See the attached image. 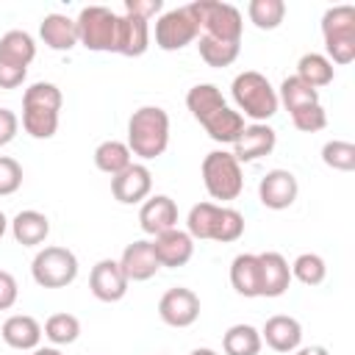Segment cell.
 I'll use <instances>...</instances> for the list:
<instances>
[{"instance_id":"cell-22","label":"cell","mask_w":355,"mask_h":355,"mask_svg":"<svg viewBox=\"0 0 355 355\" xmlns=\"http://www.w3.org/2000/svg\"><path fill=\"white\" fill-rule=\"evenodd\" d=\"M230 286L241 297H261V263L255 252H241L230 263Z\"/></svg>"},{"instance_id":"cell-31","label":"cell","mask_w":355,"mask_h":355,"mask_svg":"<svg viewBox=\"0 0 355 355\" xmlns=\"http://www.w3.org/2000/svg\"><path fill=\"white\" fill-rule=\"evenodd\" d=\"M297 78H302L308 86L319 89V86L333 83L336 69H333V64L327 61V55H322V53H305V55H300V61H297Z\"/></svg>"},{"instance_id":"cell-40","label":"cell","mask_w":355,"mask_h":355,"mask_svg":"<svg viewBox=\"0 0 355 355\" xmlns=\"http://www.w3.org/2000/svg\"><path fill=\"white\" fill-rule=\"evenodd\" d=\"M291 122L297 130L302 133H316L327 125V111L322 108V103H313V105H302L297 111H291Z\"/></svg>"},{"instance_id":"cell-18","label":"cell","mask_w":355,"mask_h":355,"mask_svg":"<svg viewBox=\"0 0 355 355\" xmlns=\"http://www.w3.org/2000/svg\"><path fill=\"white\" fill-rule=\"evenodd\" d=\"M261 341H266V347H272L275 352H294L302 344V324L286 313L269 316L261 330Z\"/></svg>"},{"instance_id":"cell-39","label":"cell","mask_w":355,"mask_h":355,"mask_svg":"<svg viewBox=\"0 0 355 355\" xmlns=\"http://www.w3.org/2000/svg\"><path fill=\"white\" fill-rule=\"evenodd\" d=\"M241 233H244V216H241L236 208L222 205V208H219V216H216V227H214L211 241H222V244H227V241L241 239Z\"/></svg>"},{"instance_id":"cell-41","label":"cell","mask_w":355,"mask_h":355,"mask_svg":"<svg viewBox=\"0 0 355 355\" xmlns=\"http://www.w3.org/2000/svg\"><path fill=\"white\" fill-rule=\"evenodd\" d=\"M19 186H22V166H19V161H14L8 155H0V197L14 194Z\"/></svg>"},{"instance_id":"cell-49","label":"cell","mask_w":355,"mask_h":355,"mask_svg":"<svg viewBox=\"0 0 355 355\" xmlns=\"http://www.w3.org/2000/svg\"><path fill=\"white\" fill-rule=\"evenodd\" d=\"M6 230H8V219H6V214L0 211V239L6 236Z\"/></svg>"},{"instance_id":"cell-43","label":"cell","mask_w":355,"mask_h":355,"mask_svg":"<svg viewBox=\"0 0 355 355\" xmlns=\"http://www.w3.org/2000/svg\"><path fill=\"white\" fill-rule=\"evenodd\" d=\"M125 11L150 22L153 17H161L164 14V0H125Z\"/></svg>"},{"instance_id":"cell-46","label":"cell","mask_w":355,"mask_h":355,"mask_svg":"<svg viewBox=\"0 0 355 355\" xmlns=\"http://www.w3.org/2000/svg\"><path fill=\"white\" fill-rule=\"evenodd\" d=\"M294 355H330V352H327V347H322V344H311V347H297Z\"/></svg>"},{"instance_id":"cell-34","label":"cell","mask_w":355,"mask_h":355,"mask_svg":"<svg viewBox=\"0 0 355 355\" xmlns=\"http://www.w3.org/2000/svg\"><path fill=\"white\" fill-rule=\"evenodd\" d=\"M197 50H200V58L208 67H230L239 58V44L219 42V39H211V36H202V33L197 36Z\"/></svg>"},{"instance_id":"cell-12","label":"cell","mask_w":355,"mask_h":355,"mask_svg":"<svg viewBox=\"0 0 355 355\" xmlns=\"http://www.w3.org/2000/svg\"><path fill=\"white\" fill-rule=\"evenodd\" d=\"M297 194H300V183L288 169H269L258 183V200L272 211H283L294 205Z\"/></svg>"},{"instance_id":"cell-17","label":"cell","mask_w":355,"mask_h":355,"mask_svg":"<svg viewBox=\"0 0 355 355\" xmlns=\"http://www.w3.org/2000/svg\"><path fill=\"white\" fill-rule=\"evenodd\" d=\"M139 225L147 236H158L164 230L178 227V205L172 197L166 194H155L150 200L141 202L139 208Z\"/></svg>"},{"instance_id":"cell-16","label":"cell","mask_w":355,"mask_h":355,"mask_svg":"<svg viewBox=\"0 0 355 355\" xmlns=\"http://www.w3.org/2000/svg\"><path fill=\"white\" fill-rule=\"evenodd\" d=\"M119 269L125 272L128 283H141V280H150L161 263L155 258V250H153V241L141 239V241H133L122 250V258H119Z\"/></svg>"},{"instance_id":"cell-13","label":"cell","mask_w":355,"mask_h":355,"mask_svg":"<svg viewBox=\"0 0 355 355\" xmlns=\"http://www.w3.org/2000/svg\"><path fill=\"white\" fill-rule=\"evenodd\" d=\"M275 144H277V133L266 122H252V125H244L241 136L233 141V158L239 164H252L269 155Z\"/></svg>"},{"instance_id":"cell-2","label":"cell","mask_w":355,"mask_h":355,"mask_svg":"<svg viewBox=\"0 0 355 355\" xmlns=\"http://www.w3.org/2000/svg\"><path fill=\"white\" fill-rule=\"evenodd\" d=\"M233 103L241 116H250L252 122H266L277 114V89L269 83L266 75L255 69H244L230 83Z\"/></svg>"},{"instance_id":"cell-32","label":"cell","mask_w":355,"mask_h":355,"mask_svg":"<svg viewBox=\"0 0 355 355\" xmlns=\"http://www.w3.org/2000/svg\"><path fill=\"white\" fill-rule=\"evenodd\" d=\"M219 208L222 205H216V202H197V205H191V211L186 216V233L191 239H200V241L211 239L214 236V227H216Z\"/></svg>"},{"instance_id":"cell-1","label":"cell","mask_w":355,"mask_h":355,"mask_svg":"<svg viewBox=\"0 0 355 355\" xmlns=\"http://www.w3.org/2000/svg\"><path fill=\"white\" fill-rule=\"evenodd\" d=\"M128 150L144 161L164 155L169 147V114L161 105H141L128 119Z\"/></svg>"},{"instance_id":"cell-30","label":"cell","mask_w":355,"mask_h":355,"mask_svg":"<svg viewBox=\"0 0 355 355\" xmlns=\"http://www.w3.org/2000/svg\"><path fill=\"white\" fill-rule=\"evenodd\" d=\"M0 55L8 58V61H17L22 67H28L36 58V42H33V36L28 31H19V28L6 31L0 36Z\"/></svg>"},{"instance_id":"cell-27","label":"cell","mask_w":355,"mask_h":355,"mask_svg":"<svg viewBox=\"0 0 355 355\" xmlns=\"http://www.w3.org/2000/svg\"><path fill=\"white\" fill-rule=\"evenodd\" d=\"M261 330H255L252 324H233L227 327V333L222 336V349L225 355H258L261 352Z\"/></svg>"},{"instance_id":"cell-48","label":"cell","mask_w":355,"mask_h":355,"mask_svg":"<svg viewBox=\"0 0 355 355\" xmlns=\"http://www.w3.org/2000/svg\"><path fill=\"white\" fill-rule=\"evenodd\" d=\"M33 355H61V352H58L55 347H42V349H36Z\"/></svg>"},{"instance_id":"cell-3","label":"cell","mask_w":355,"mask_h":355,"mask_svg":"<svg viewBox=\"0 0 355 355\" xmlns=\"http://www.w3.org/2000/svg\"><path fill=\"white\" fill-rule=\"evenodd\" d=\"M322 36L330 64H349L355 58V6H333L322 14Z\"/></svg>"},{"instance_id":"cell-23","label":"cell","mask_w":355,"mask_h":355,"mask_svg":"<svg viewBox=\"0 0 355 355\" xmlns=\"http://www.w3.org/2000/svg\"><path fill=\"white\" fill-rule=\"evenodd\" d=\"M8 227H11V236L17 239V244H22V247H36L50 236V219L33 208L19 211L8 222Z\"/></svg>"},{"instance_id":"cell-20","label":"cell","mask_w":355,"mask_h":355,"mask_svg":"<svg viewBox=\"0 0 355 355\" xmlns=\"http://www.w3.org/2000/svg\"><path fill=\"white\" fill-rule=\"evenodd\" d=\"M0 336L11 349H36L42 341V324L28 313H14L3 322Z\"/></svg>"},{"instance_id":"cell-36","label":"cell","mask_w":355,"mask_h":355,"mask_svg":"<svg viewBox=\"0 0 355 355\" xmlns=\"http://www.w3.org/2000/svg\"><path fill=\"white\" fill-rule=\"evenodd\" d=\"M324 275H327L324 258L316 252H302L291 263V277H297L302 286H319L324 280Z\"/></svg>"},{"instance_id":"cell-25","label":"cell","mask_w":355,"mask_h":355,"mask_svg":"<svg viewBox=\"0 0 355 355\" xmlns=\"http://www.w3.org/2000/svg\"><path fill=\"white\" fill-rule=\"evenodd\" d=\"M202 128H205V133H208L214 141H219V144H233V141L241 136V130H244V116H241L236 108L225 105V108H219L214 116H208V119L202 122Z\"/></svg>"},{"instance_id":"cell-10","label":"cell","mask_w":355,"mask_h":355,"mask_svg":"<svg viewBox=\"0 0 355 355\" xmlns=\"http://www.w3.org/2000/svg\"><path fill=\"white\" fill-rule=\"evenodd\" d=\"M128 277L125 272L119 269V261L114 258H103L92 266V275H89V288L92 294L100 300V302H119L125 294H128Z\"/></svg>"},{"instance_id":"cell-8","label":"cell","mask_w":355,"mask_h":355,"mask_svg":"<svg viewBox=\"0 0 355 355\" xmlns=\"http://www.w3.org/2000/svg\"><path fill=\"white\" fill-rule=\"evenodd\" d=\"M197 36H200V22L189 6L169 8L155 19V44L166 53L183 50L186 44L197 42Z\"/></svg>"},{"instance_id":"cell-21","label":"cell","mask_w":355,"mask_h":355,"mask_svg":"<svg viewBox=\"0 0 355 355\" xmlns=\"http://www.w3.org/2000/svg\"><path fill=\"white\" fill-rule=\"evenodd\" d=\"M39 36L50 50L67 53L78 44V25L67 14H47L39 25Z\"/></svg>"},{"instance_id":"cell-24","label":"cell","mask_w":355,"mask_h":355,"mask_svg":"<svg viewBox=\"0 0 355 355\" xmlns=\"http://www.w3.org/2000/svg\"><path fill=\"white\" fill-rule=\"evenodd\" d=\"M227 103H225V97H222V92L214 86V83H197V86H191L189 89V94H186V108L191 111V116L202 125L208 116H214L219 108H225Z\"/></svg>"},{"instance_id":"cell-26","label":"cell","mask_w":355,"mask_h":355,"mask_svg":"<svg viewBox=\"0 0 355 355\" xmlns=\"http://www.w3.org/2000/svg\"><path fill=\"white\" fill-rule=\"evenodd\" d=\"M133 164L130 158V150L125 141H116V139H108V141H100L97 150H94V166L105 175H119L122 169H128Z\"/></svg>"},{"instance_id":"cell-5","label":"cell","mask_w":355,"mask_h":355,"mask_svg":"<svg viewBox=\"0 0 355 355\" xmlns=\"http://www.w3.org/2000/svg\"><path fill=\"white\" fill-rule=\"evenodd\" d=\"M202 183L205 191L214 200H236L244 189V175H241V164L233 158V153L227 150H214L202 158Z\"/></svg>"},{"instance_id":"cell-11","label":"cell","mask_w":355,"mask_h":355,"mask_svg":"<svg viewBox=\"0 0 355 355\" xmlns=\"http://www.w3.org/2000/svg\"><path fill=\"white\" fill-rule=\"evenodd\" d=\"M153 191V172L144 164H130L119 175L111 178V194L122 205H136L147 200Z\"/></svg>"},{"instance_id":"cell-9","label":"cell","mask_w":355,"mask_h":355,"mask_svg":"<svg viewBox=\"0 0 355 355\" xmlns=\"http://www.w3.org/2000/svg\"><path fill=\"white\" fill-rule=\"evenodd\" d=\"M158 316L169 327H189L200 316V297L186 286H175L158 300Z\"/></svg>"},{"instance_id":"cell-47","label":"cell","mask_w":355,"mask_h":355,"mask_svg":"<svg viewBox=\"0 0 355 355\" xmlns=\"http://www.w3.org/2000/svg\"><path fill=\"white\" fill-rule=\"evenodd\" d=\"M189 355H219V352H214L211 347H197V349H191Z\"/></svg>"},{"instance_id":"cell-7","label":"cell","mask_w":355,"mask_h":355,"mask_svg":"<svg viewBox=\"0 0 355 355\" xmlns=\"http://www.w3.org/2000/svg\"><path fill=\"white\" fill-rule=\"evenodd\" d=\"M31 275L42 288H64L78 277V258L67 247H44L33 255Z\"/></svg>"},{"instance_id":"cell-38","label":"cell","mask_w":355,"mask_h":355,"mask_svg":"<svg viewBox=\"0 0 355 355\" xmlns=\"http://www.w3.org/2000/svg\"><path fill=\"white\" fill-rule=\"evenodd\" d=\"M61 89L55 83H47V80H36L25 89L22 94V105H44V108H53V111H61Z\"/></svg>"},{"instance_id":"cell-19","label":"cell","mask_w":355,"mask_h":355,"mask_svg":"<svg viewBox=\"0 0 355 355\" xmlns=\"http://www.w3.org/2000/svg\"><path fill=\"white\" fill-rule=\"evenodd\" d=\"M261 297H283L291 286V266L280 252H261Z\"/></svg>"},{"instance_id":"cell-44","label":"cell","mask_w":355,"mask_h":355,"mask_svg":"<svg viewBox=\"0 0 355 355\" xmlns=\"http://www.w3.org/2000/svg\"><path fill=\"white\" fill-rule=\"evenodd\" d=\"M17 297H19V286H17L14 275L0 269V311H8L17 302Z\"/></svg>"},{"instance_id":"cell-42","label":"cell","mask_w":355,"mask_h":355,"mask_svg":"<svg viewBox=\"0 0 355 355\" xmlns=\"http://www.w3.org/2000/svg\"><path fill=\"white\" fill-rule=\"evenodd\" d=\"M25 75H28V67H22V64L8 61V58L0 55V89H17V86H22Z\"/></svg>"},{"instance_id":"cell-33","label":"cell","mask_w":355,"mask_h":355,"mask_svg":"<svg viewBox=\"0 0 355 355\" xmlns=\"http://www.w3.org/2000/svg\"><path fill=\"white\" fill-rule=\"evenodd\" d=\"M247 17L261 31H275L286 19V3L283 0H250Z\"/></svg>"},{"instance_id":"cell-28","label":"cell","mask_w":355,"mask_h":355,"mask_svg":"<svg viewBox=\"0 0 355 355\" xmlns=\"http://www.w3.org/2000/svg\"><path fill=\"white\" fill-rule=\"evenodd\" d=\"M277 103H283L286 111L291 114V111H297V108H302V105L319 103V89L308 86V83H305L302 78H297V75H288V78H283V83H280V89H277Z\"/></svg>"},{"instance_id":"cell-45","label":"cell","mask_w":355,"mask_h":355,"mask_svg":"<svg viewBox=\"0 0 355 355\" xmlns=\"http://www.w3.org/2000/svg\"><path fill=\"white\" fill-rule=\"evenodd\" d=\"M19 130V116L11 108H0V147L11 144Z\"/></svg>"},{"instance_id":"cell-37","label":"cell","mask_w":355,"mask_h":355,"mask_svg":"<svg viewBox=\"0 0 355 355\" xmlns=\"http://www.w3.org/2000/svg\"><path fill=\"white\" fill-rule=\"evenodd\" d=\"M322 161H324L330 169L352 172V169H355V144H352V141H341V139L324 141V147H322Z\"/></svg>"},{"instance_id":"cell-35","label":"cell","mask_w":355,"mask_h":355,"mask_svg":"<svg viewBox=\"0 0 355 355\" xmlns=\"http://www.w3.org/2000/svg\"><path fill=\"white\" fill-rule=\"evenodd\" d=\"M42 333H44L47 341H53L55 347L72 344V341H78V336H80V322H78V316H72V313H53V316L44 322V330H42Z\"/></svg>"},{"instance_id":"cell-14","label":"cell","mask_w":355,"mask_h":355,"mask_svg":"<svg viewBox=\"0 0 355 355\" xmlns=\"http://www.w3.org/2000/svg\"><path fill=\"white\" fill-rule=\"evenodd\" d=\"M153 250H155V258L161 266L166 269H178V266H186L194 255V239L180 230V227H172V230H164L158 236H153Z\"/></svg>"},{"instance_id":"cell-29","label":"cell","mask_w":355,"mask_h":355,"mask_svg":"<svg viewBox=\"0 0 355 355\" xmlns=\"http://www.w3.org/2000/svg\"><path fill=\"white\" fill-rule=\"evenodd\" d=\"M22 128L33 139H53L58 130V111L44 105H22Z\"/></svg>"},{"instance_id":"cell-6","label":"cell","mask_w":355,"mask_h":355,"mask_svg":"<svg viewBox=\"0 0 355 355\" xmlns=\"http://www.w3.org/2000/svg\"><path fill=\"white\" fill-rule=\"evenodd\" d=\"M116 22L119 14L108 6H83L75 17L78 25V44L94 53H114L116 47Z\"/></svg>"},{"instance_id":"cell-4","label":"cell","mask_w":355,"mask_h":355,"mask_svg":"<svg viewBox=\"0 0 355 355\" xmlns=\"http://www.w3.org/2000/svg\"><path fill=\"white\" fill-rule=\"evenodd\" d=\"M189 8L200 22L202 36L230 42V44H241L244 19H241V11L236 6L219 3V0H194V3H189Z\"/></svg>"},{"instance_id":"cell-15","label":"cell","mask_w":355,"mask_h":355,"mask_svg":"<svg viewBox=\"0 0 355 355\" xmlns=\"http://www.w3.org/2000/svg\"><path fill=\"white\" fill-rule=\"evenodd\" d=\"M147 47H150V22L136 17V14L122 11L119 22H116V47H114V53L136 58V55H144Z\"/></svg>"}]
</instances>
